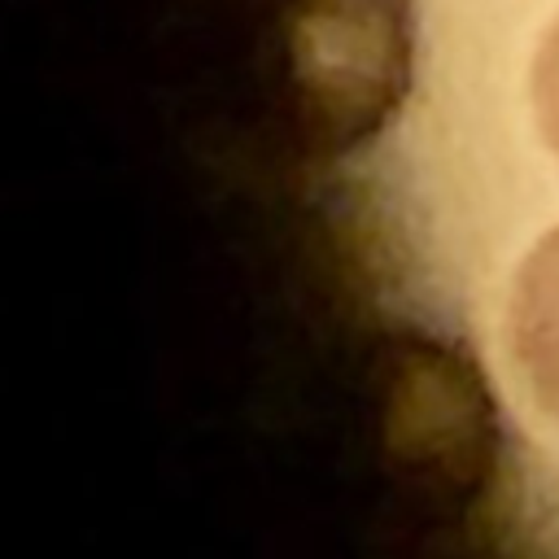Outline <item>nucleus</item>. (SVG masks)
<instances>
[{"label":"nucleus","instance_id":"obj_1","mask_svg":"<svg viewBox=\"0 0 559 559\" xmlns=\"http://www.w3.org/2000/svg\"><path fill=\"white\" fill-rule=\"evenodd\" d=\"M511 358L533 402L559 424V227L533 245L515 275Z\"/></svg>","mask_w":559,"mask_h":559},{"label":"nucleus","instance_id":"obj_2","mask_svg":"<svg viewBox=\"0 0 559 559\" xmlns=\"http://www.w3.org/2000/svg\"><path fill=\"white\" fill-rule=\"evenodd\" d=\"M533 105H537V127L546 144L559 153V17L546 31L537 61H533Z\"/></svg>","mask_w":559,"mask_h":559}]
</instances>
